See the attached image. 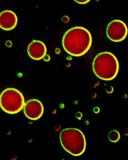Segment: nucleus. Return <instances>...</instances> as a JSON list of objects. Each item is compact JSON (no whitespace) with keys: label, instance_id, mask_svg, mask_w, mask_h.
<instances>
[{"label":"nucleus","instance_id":"obj_9","mask_svg":"<svg viewBox=\"0 0 128 160\" xmlns=\"http://www.w3.org/2000/svg\"><path fill=\"white\" fill-rule=\"evenodd\" d=\"M108 138L112 143H117L120 140V134L117 131L113 130L109 132L108 134Z\"/></svg>","mask_w":128,"mask_h":160},{"label":"nucleus","instance_id":"obj_14","mask_svg":"<svg viewBox=\"0 0 128 160\" xmlns=\"http://www.w3.org/2000/svg\"><path fill=\"white\" fill-rule=\"evenodd\" d=\"M106 92L108 93L111 94L113 92V88L112 87H109L107 88Z\"/></svg>","mask_w":128,"mask_h":160},{"label":"nucleus","instance_id":"obj_13","mask_svg":"<svg viewBox=\"0 0 128 160\" xmlns=\"http://www.w3.org/2000/svg\"><path fill=\"white\" fill-rule=\"evenodd\" d=\"M62 20L63 21L64 23H68V22H69V17H67V16H64V17L63 18Z\"/></svg>","mask_w":128,"mask_h":160},{"label":"nucleus","instance_id":"obj_2","mask_svg":"<svg viewBox=\"0 0 128 160\" xmlns=\"http://www.w3.org/2000/svg\"><path fill=\"white\" fill-rule=\"evenodd\" d=\"M119 68L118 59L111 52H100L93 60V72L101 80L108 81L115 79L118 75Z\"/></svg>","mask_w":128,"mask_h":160},{"label":"nucleus","instance_id":"obj_12","mask_svg":"<svg viewBox=\"0 0 128 160\" xmlns=\"http://www.w3.org/2000/svg\"><path fill=\"white\" fill-rule=\"evenodd\" d=\"M6 45L8 48H11L12 46V43L11 41L8 40L6 42Z\"/></svg>","mask_w":128,"mask_h":160},{"label":"nucleus","instance_id":"obj_3","mask_svg":"<svg viewBox=\"0 0 128 160\" xmlns=\"http://www.w3.org/2000/svg\"><path fill=\"white\" fill-rule=\"evenodd\" d=\"M59 140L64 150L72 156H81L86 149V137L80 129L77 128L64 129L60 133Z\"/></svg>","mask_w":128,"mask_h":160},{"label":"nucleus","instance_id":"obj_16","mask_svg":"<svg viewBox=\"0 0 128 160\" xmlns=\"http://www.w3.org/2000/svg\"><path fill=\"white\" fill-rule=\"evenodd\" d=\"M100 111V108L99 107H95L94 109V112H95V113H98Z\"/></svg>","mask_w":128,"mask_h":160},{"label":"nucleus","instance_id":"obj_5","mask_svg":"<svg viewBox=\"0 0 128 160\" xmlns=\"http://www.w3.org/2000/svg\"><path fill=\"white\" fill-rule=\"evenodd\" d=\"M107 36L114 42L123 41L128 35V28L125 22L119 19H115L108 24L107 27Z\"/></svg>","mask_w":128,"mask_h":160},{"label":"nucleus","instance_id":"obj_4","mask_svg":"<svg viewBox=\"0 0 128 160\" xmlns=\"http://www.w3.org/2000/svg\"><path fill=\"white\" fill-rule=\"evenodd\" d=\"M24 106V95L17 89L9 88L2 91L0 94V107L7 114H18Z\"/></svg>","mask_w":128,"mask_h":160},{"label":"nucleus","instance_id":"obj_7","mask_svg":"<svg viewBox=\"0 0 128 160\" xmlns=\"http://www.w3.org/2000/svg\"><path fill=\"white\" fill-rule=\"evenodd\" d=\"M27 52L31 59L39 61L44 59L46 55L47 48L43 42L38 40H33L29 44Z\"/></svg>","mask_w":128,"mask_h":160},{"label":"nucleus","instance_id":"obj_15","mask_svg":"<svg viewBox=\"0 0 128 160\" xmlns=\"http://www.w3.org/2000/svg\"><path fill=\"white\" fill-rule=\"evenodd\" d=\"M50 59H51V57L49 55H46L44 58V60L45 62L50 61Z\"/></svg>","mask_w":128,"mask_h":160},{"label":"nucleus","instance_id":"obj_10","mask_svg":"<svg viewBox=\"0 0 128 160\" xmlns=\"http://www.w3.org/2000/svg\"><path fill=\"white\" fill-rule=\"evenodd\" d=\"M74 2L77 3H79V4H85L88 3V2H90V0H87V1L84 0V1H74Z\"/></svg>","mask_w":128,"mask_h":160},{"label":"nucleus","instance_id":"obj_8","mask_svg":"<svg viewBox=\"0 0 128 160\" xmlns=\"http://www.w3.org/2000/svg\"><path fill=\"white\" fill-rule=\"evenodd\" d=\"M17 15L13 11L5 10L0 12V28L5 31H11L18 24Z\"/></svg>","mask_w":128,"mask_h":160},{"label":"nucleus","instance_id":"obj_1","mask_svg":"<svg viewBox=\"0 0 128 160\" xmlns=\"http://www.w3.org/2000/svg\"><path fill=\"white\" fill-rule=\"evenodd\" d=\"M62 46L68 54L75 57L84 55L92 44L91 32L86 28L76 26L67 30L63 36Z\"/></svg>","mask_w":128,"mask_h":160},{"label":"nucleus","instance_id":"obj_11","mask_svg":"<svg viewBox=\"0 0 128 160\" xmlns=\"http://www.w3.org/2000/svg\"><path fill=\"white\" fill-rule=\"evenodd\" d=\"M82 117H83V114L81 112H78L76 114V117L79 120H81L82 118Z\"/></svg>","mask_w":128,"mask_h":160},{"label":"nucleus","instance_id":"obj_6","mask_svg":"<svg viewBox=\"0 0 128 160\" xmlns=\"http://www.w3.org/2000/svg\"><path fill=\"white\" fill-rule=\"evenodd\" d=\"M44 108L42 103L38 99H32L27 102L24 106L25 116L32 121H37L44 114Z\"/></svg>","mask_w":128,"mask_h":160}]
</instances>
